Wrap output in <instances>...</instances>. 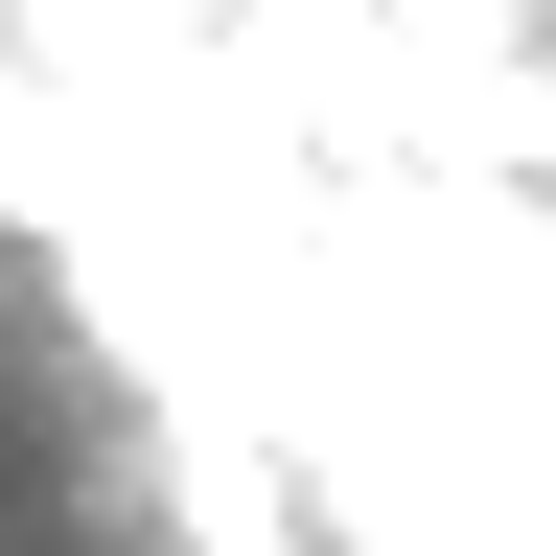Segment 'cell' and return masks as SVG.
<instances>
[]
</instances>
